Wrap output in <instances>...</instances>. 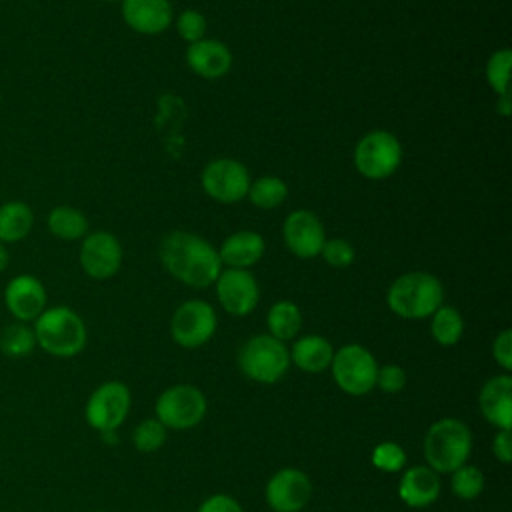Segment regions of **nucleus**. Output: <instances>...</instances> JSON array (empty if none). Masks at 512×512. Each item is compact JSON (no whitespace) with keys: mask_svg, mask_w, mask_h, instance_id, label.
Segmentation results:
<instances>
[{"mask_svg":"<svg viewBox=\"0 0 512 512\" xmlns=\"http://www.w3.org/2000/svg\"><path fill=\"white\" fill-rule=\"evenodd\" d=\"M492 452L502 462L508 464L512 460V438L510 430H500L492 440Z\"/></svg>","mask_w":512,"mask_h":512,"instance_id":"4c0bfd02","label":"nucleus"},{"mask_svg":"<svg viewBox=\"0 0 512 512\" xmlns=\"http://www.w3.org/2000/svg\"><path fill=\"white\" fill-rule=\"evenodd\" d=\"M34 224V214L28 204L10 200L0 206V242H18L28 236Z\"/></svg>","mask_w":512,"mask_h":512,"instance_id":"5701e85b","label":"nucleus"},{"mask_svg":"<svg viewBox=\"0 0 512 512\" xmlns=\"http://www.w3.org/2000/svg\"><path fill=\"white\" fill-rule=\"evenodd\" d=\"M198 512H242V506L232 496L214 494L200 504Z\"/></svg>","mask_w":512,"mask_h":512,"instance_id":"e433bc0d","label":"nucleus"},{"mask_svg":"<svg viewBox=\"0 0 512 512\" xmlns=\"http://www.w3.org/2000/svg\"><path fill=\"white\" fill-rule=\"evenodd\" d=\"M510 66H512V50L510 48H500L490 54L486 60V82L488 86L498 94H504L510 90Z\"/></svg>","mask_w":512,"mask_h":512,"instance_id":"c85d7f7f","label":"nucleus"},{"mask_svg":"<svg viewBox=\"0 0 512 512\" xmlns=\"http://www.w3.org/2000/svg\"><path fill=\"white\" fill-rule=\"evenodd\" d=\"M48 230L62 240H78L88 234V218L72 206H56L48 214Z\"/></svg>","mask_w":512,"mask_h":512,"instance_id":"393cba45","label":"nucleus"},{"mask_svg":"<svg viewBox=\"0 0 512 512\" xmlns=\"http://www.w3.org/2000/svg\"><path fill=\"white\" fill-rule=\"evenodd\" d=\"M8 260H10V256H8V250H6V246H4V242H0V272L8 266Z\"/></svg>","mask_w":512,"mask_h":512,"instance_id":"ea45409f","label":"nucleus"},{"mask_svg":"<svg viewBox=\"0 0 512 512\" xmlns=\"http://www.w3.org/2000/svg\"><path fill=\"white\" fill-rule=\"evenodd\" d=\"M120 12L128 28L146 36L160 34L174 22L170 0H122Z\"/></svg>","mask_w":512,"mask_h":512,"instance_id":"f3484780","label":"nucleus"},{"mask_svg":"<svg viewBox=\"0 0 512 512\" xmlns=\"http://www.w3.org/2000/svg\"><path fill=\"white\" fill-rule=\"evenodd\" d=\"M80 266L94 280L112 278L122 266V246L112 232L98 230L84 236L80 246Z\"/></svg>","mask_w":512,"mask_h":512,"instance_id":"ddd939ff","label":"nucleus"},{"mask_svg":"<svg viewBox=\"0 0 512 512\" xmlns=\"http://www.w3.org/2000/svg\"><path fill=\"white\" fill-rule=\"evenodd\" d=\"M282 238L294 256L310 260L320 256L326 242V232L324 224L312 210L298 208L286 216L282 224Z\"/></svg>","mask_w":512,"mask_h":512,"instance_id":"4468645a","label":"nucleus"},{"mask_svg":"<svg viewBox=\"0 0 512 512\" xmlns=\"http://www.w3.org/2000/svg\"><path fill=\"white\" fill-rule=\"evenodd\" d=\"M484 418L500 430H510L512 424V378L498 374L486 380L478 396Z\"/></svg>","mask_w":512,"mask_h":512,"instance_id":"6ab92c4d","label":"nucleus"},{"mask_svg":"<svg viewBox=\"0 0 512 512\" xmlns=\"http://www.w3.org/2000/svg\"><path fill=\"white\" fill-rule=\"evenodd\" d=\"M472 450L470 428L458 418L436 420L424 436V458L436 474L454 472L466 464Z\"/></svg>","mask_w":512,"mask_h":512,"instance_id":"20e7f679","label":"nucleus"},{"mask_svg":"<svg viewBox=\"0 0 512 512\" xmlns=\"http://www.w3.org/2000/svg\"><path fill=\"white\" fill-rule=\"evenodd\" d=\"M206 30H208L206 16L194 8L182 10L176 18V32L188 44L206 38Z\"/></svg>","mask_w":512,"mask_h":512,"instance_id":"7c9ffc66","label":"nucleus"},{"mask_svg":"<svg viewBox=\"0 0 512 512\" xmlns=\"http://www.w3.org/2000/svg\"><path fill=\"white\" fill-rule=\"evenodd\" d=\"M496 112L504 118H508L512 114V104H510V90L504 94H498V102H496Z\"/></svg>","mask_w":512,"mask_h":512,"instance_id":"58836bf2","label":"nucleus"},{"mask_svg":"<svg viewBox=\"0 0 512 512\" xmlns=\"http://www.w3.org/2000/svg\"><path fill=\"white\" fill-rule=\"evenodd\" d=\"M386 302L388 308L400 318H430L444 304V286L430 272H406L390 284Z\"/></svg>","mask_w":512,"mask_h":512,"instance_id":"f03ea898","label":"nucleus"},{"mask_svg":"<svg viewBox=\"0 0 512 512\" xmlns=\"http://www.w3.org/2000/svg\"><path fill=\"white\" fill-rule=\"evenodd\" d=\"M430 322V332L432 338L442 344V346H454L464 332V318L462 314L448 304H442L432 316Z\"/></svg>","mask_w":512,"mask_h":512,"instance_id":"cd10ccee","label":"nucleus"},{"mask_svg":"<svg viewBox=\"0 0 512 512\" xmlns=\"http://www.w3.org/2000/svg\"><path fill=\"white\" fill-rule=\"evenodd\" d=\"M214 286L220 306L232 316H248L260 300V288L250 270L222 268Z\"/></svg>","mask_w":512,"mask_h":512,"instance_id":"f8f14e48","label":"nucleus"},{"mask_svg":"<svg viewBox=\"0 0 512 512\" xmlns=\"http://www.w3.org/2000/svg\"><path fill=\"white\" fill-rule=\"evenodd\" d=\"M100 2H116V0H100Z\"/></svg>","mask_w":512,"mask_h":512,"instance_id":"a19ab883","label":"nucleus"},{"mask_svg":"<svg viewBox=\"0 0 512 512\" xmlns=\"http://www.w3.org/2000/svg\"><path fill=\"white\" fill-rule=\"evenodd\" d=\"M132 440H134V446L140 452H154V450H158L164 444L166 428L156 418L144 420V422H140L136 426Z\"/></svg>","mask_w":512,"mask_h":512,"instance_id":"2f4dec72","label":"nucleus"},{"mask_svg":"<svg viewBox=\"0 0 512 512\" xmlns=\"http://www.w3.org/2000/svg\"><path fill=\"white\" fill-rule=\"evenodd\" d=\"M32 330L36 346L56 358H72L80 354L88 340L84 320L68 306L46 308L34 320Z\"/></svg>","mask_w":512,"mask_h":512,"instance_id":"7ed1b4c3","label":"nucleus"},{"mask_svg":"<svg viewBox=\"0 0 512 512\" xmlns=\"http://www.w3.org/2000/svg\"><path fill=\"white\" fill-rule=\"evenodd\" d=\"M334 356V348L332 344L318 334H308L302 336L294 342L292 350H290V360L304 372H324L326 368H330Z\"/></svg>","mask_w":512,"mask_h":512,"instance_id":"4be33fe9","label":"nucleus"},{"mask_svg":"<svg viewBox=\"0 0 512 512\" xmlns=\"http://www.w3.org/2000/svg\"><path fill=\"white\" fill-rule=\"evenodd\" d=\"M186 64L196 76L206 78V80H216V78H222L230 72L232 52L220 40L202 38L198 42L188 44Z\"/></svg>","mask_w":512,"mask_h":512,"instance_id":"a211bd4d","label":"nucleus"},{"mask_svg":"<svg viewBox=\"0 0 512 512\" xmlns=\"http://www.w3.org/2000/svg\"><path fill=\"white\" fill-rule=\"evenodd\" d=\"M216 250H218L222 266L226 264V268L248 270L254 264H258L260 258L264 256L266 242L254 230H238V232H232L230 236H226L224 242L220 244V248H216Z\"/></svg>","mask_w":512,"mask_h":512,"instance_id":"aec40b11","label":"nucleus"},{"mask_svg":"<svg viewBox=\"0 0 512 512\" xmlns=\"http://www.w3.org/2000/svg\"><path fill=\"white\" fill-rule=\"evenodd\" d=\"M492 356L494 360L506 370L510 372L512 370V330L506 328L502 330L494 342H492Z\"/></svg>","mask_w":512,"mask_h":512,"instance_id":"c9c22d12","label":"nucleus"},{"mask_svg":"<svg viewBox=\"0 0 512 512\" xmlns=\"http://www.w3.org/2000/svg\"><path fill=\"white\" fill-rule=\"evenodd\" d=\"M216 324V312L206 300H186L172 314L170 334L182 348H198L214 336Z\"/></svg>","mask_w":512,"mask_h":512,"instance_id":"9d476101","label":"nucleus"},{"mask_svg":"<svg viewBox=\"0 0 512 512\" xmlns=\"http://www.w3.org/2000/svg\"><path fill=\"white\" fill-rule=\"evenodd\" d=\"M250 182L248 168L234 158H216L200 174L202 190L220 204H236L246 198Z\"/></svg>","mask_w":512,"mask_h":512,"instance_id":"1a4fd4ad","label":"nucleus"},{"mask_svg":"<svg viewBox=\"0 0 512 512\" xmlns=\"http://www.w3.org/2000/svg\"><path fill=\"white\" fill-rule=\"evenodd\" d=\"M238 366L250 380L274 384L286 374L290 366V352L284 342L274 336L256 334L240 346Z\"/></svg>","mask_w":512,"mask_h":512,"instance_id":"39448f33","label":"nucleus"},{"mask_svg":"<svg viewBox=\"0 0 512 512\" xmlns=\"http://www.w3.org/2000/svg\"><path fill=\"white\" fill-rule=\"evenodd\" d=\"M372 464L382 472H400L406 464V452L396 442H380L372 450Z\"/></svg>","mask_w":512,"mask_h":512,"instance_id":"473e14b6","label":"nucleus"},{"mask_svg":"<svg viewBox=\"0 0 512 512\" xmlns=\"http://www.w3.org/2000/svg\"><path fill=\"white\" fill-rule=\"evenodd\" d=\"M330 368L336 384L346 394L362 396L376 388L378 362L372 352L360 344H346L336 350Z\"/></svg>","mask_w":512,"mask_h":512,"instance_id":"0eeeda50","label":"nucleus"},{"mask_svg":"<svg viewBox=\"0 0 512 512\" xmlns=\"http://www.w3.org/2000/svg\"><path fill=\"white\" fill-rule=\"evenodd\" d=\"M160 260L170 276L192 288H208L224 268L218 250L198 234L174 230L160 244Z\"/></svg>","mask_w":512,"mask_h":512,"instance_id":"f257e3e1","label":"nucleus"},{"mask_svg":"<svg viewBox=\"0 0 512 512\" xmlns=\"http://www.w3.org/2000/svg\"><path fill=\"white\" fill-rule=\"evenodd\" d=\"M156 420L164 428L188 430L196 426L206 414L204 394L190 384H176L166 388L156 400Z\"/></svg>","mask_w":512,"mask_h":512,"instance_id":"6e6552de","label":"nucleus"},{"mask_svg":"<svg viewBox=\"0 0 512 512\" xmlns=\"http://www.w3.org/2000/svg\"><path fill=\"white\" fill-rule=\"evenodd\" d=\"M450 474H452V480H450L452 492L460 500H474L484 490V474L476 466L462 464Z\"/></svg>","mask_w":512,"mask_h":512,"instance_id":"c756f323","label":"nucleus"},{"mask_svg":"<svg viewBox=\"0 0 512 512\" xmlns=\"http://www.w3.org/2000/svg\"><path fill=\"white\" fill-rule=\"evenodd\" d=\"M406 384V372L396 364L378 366L376 374V386L384 392H400Z\"/></svg>","mask_w":512,"mask_h":512,"instance_id":"f704fd0d","label":"nucleus"},{"mask_svg":"<svg viewBox=\"0 0 512 512\" xmlns=\"http://www.w3.org/2000/svg\"><path fill=\"white\" fill-rule=\"evenodd\" d=\"M246 196L254 206L272 210L284 204L288 196V184L280 176H260L250 182Z\"/></svg>","mask_w":512,"mask_h":512,"instance_id":"bb28decb","label":"nucleus"},{"mask_svg":"<svg viewBox=\"0 0 512 512\" xmlns=\"http://www.w3.org/2000/svg\"><path fill=\"white\" fill-rule=\"evenodd\" d=\"M266 326L270 330V336H274L276 340H292L302 328V312L294 302L280 300L270 306L266 314Z\"/></svg>","mask_w":512,"mask_h":512,"instance_id":"b1692460","label":"nucleus"},{"mask_svg":"<svg viewBox=\"0 0 512 512\" xmlns=\"http://www.w3.org/2000/svg\"><path fill=\"white\" fill-rule=\"evenodd\" d=\"M320 256L332 268H348L354 262V246L346 238H330L324 242Z\"/></svg>","mask_w":512,"mask_h":512,"instance_id":"72a5a7b5","label":"nucleus"},{"mask_svg":"<svg viewBox=\"0 0 512 512\" xmlns=\"http://www.w3.org/2000/svg\"><path fill=\"white\" fill-rule=\"evenodd\" d=\"M398 496L406 506L424 508L440 496V478L428 466H412L400 478Z\"/></svg>","mask_w":512,"mask_h":512,"instance_id":"412c9836","label":"nucleus"},{"mask_svg":"<svg viewBox=\"0 0 512 512\" xmlns=\"http://www.w3.org/2000/svg\"><path fill=\"white\" fill-rule=\"evenodd\" d=\"M130 410V390L118 380L100 384L86 402V422L100 432H114Z\"/></svg>","mask_w":512,"mask_h":512,"instance_id":"9b49d317","label":"nucleus"},{"mask_svg":"<svg viewBox=\"0 0 512 512\" xmlns=\"http://www.w3.org/2000/svg\"><path fill=\"white\" fill-rule=\"evenodd\" d=\"M36 348V336L26 322H12L0 330V352L8 358H26Z\"/></svg>","mask_w":512,"mask_h":512,"instance_id":"a878e982","label":"nucleus"},{"mask_svg":"<svg viewBox=\"0 0 512 512\" xmlns=\"http://www.w3.org/2000/svg\"><path fill=\"white\" fill-rule=\"evenodd\" d=\"M4 304L16 322H34L46 310V288L32 274H18L4 288Z\"/></svg>","mask_w":512,"mask_h":512,"instance_id":"dca6fc26","label":"nucleus"},{"mask_svg":"<svg viewBox=\"0 0 512 512\" xmlns=\"http://www.w3.org/2000/svg\"><path fill=\"white\" fill-rule=\"evenodd\" d=\"M354 166L368 180H384L402 164V144L388 130L366 132L354 148Z\"/></svg>","mask_w":512,"mask_h":512,"instance_id":"423d86ee","label":"nucleus"},{"mask_svg":"<svg viewBox=\"0 0 512 512\" xmlns=\"http://www.w3.org/2000/svg\"><path fill=\"white\" fill-rule=\"evenodd\" d=\"M312 494V484L302 470L282 468L266 484V502L274 512H300Z\"/></svg>","mask_w":512,"mask_h":512,"instance_id":"2eb2a0df","label":"nucleus"}]
</instances>
